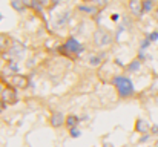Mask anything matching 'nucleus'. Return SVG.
<instances>
[{"label":"nucleus","instance_id":"6e6552de","mask_svg":"<svg viewBox=\"0 0 158 147\" xmlns=\"http://www.w3.org/2000/svg\"><path fill=\"white\" fill-rule=\"evenodd\" d=\"M11 46V39L6 34H0V49H8Z\"/></svg>","mask_w":158,"mask_h":147},{"label":"nucleus","instance_id":"f257e3e1","mask_svg":"<svg viewBox=\"0 0 158 147\" xmlns=\"http://www.w3.org/2000/svg\"><path fill=\"white\" fill-rule=\"evenodd\" d=\"M114 86L117 88L118 95L121 98H127L134 94V86H132L131 80L126 78V77H115L114 78Z\"/></svg>","mask_w":158,"mask_h":147},{"label":"nucleus","instance_id":"4468645a","mask_svg":"<svg viewBox=\"0 0 158 147\" xmlns=\"http://www.w3.org/2000/svg\"><path fill=\"white\" fill-rule=\"evenodd\" d=\"M35 3H37V0H23V5H25V8H32Z\"/></svg>","mask_w":158,"mask_h":147},{"label":"nucleus","instance_id":"7ed1b4c3","mask_svg":"<svg viewBox=\"0 0 158 147\" xmlns=\"http://www.w3.org/2000/svg\"><path fill=\"white\" fill-rule=\"evenodd\" d=\"M129 11L132 12L134 17H140L144 12L143 0H129Z\"/></svg>","mask_w":158,"mask_h":147},{"label":"nucleus","instance_id":"39448f33","mask_svg":"<svg viewBox=\"0 0 158 147\" xmlns=\"http://www.w3.org/2000/svg\"><path fill=\"white\" fill-rule=\"evenodd\" d=\"M11 81H12V84L17 86V88H26V86H28V78L23 77V75H14Z\"/></svg>","mask_w":158,"mask_h":147},{"label":"nucleus","instance_id":"aec40b11","mask_svg":"<svg viewBox=\"0 0 158 147\" xmlns=\"http://www.w3.org/2000/svg\"><path fill=\"white\" fill-rule=\"evenodd\" d=\"M86 2H91V0H86Z\"/></svg>","mask_w":158,"mask_h":147},{"label":"nucleus","instance_id":"412c9836","mask_svg":"<svg viewBox=\"0 0 158 147\" xmlns=\"http://www.w3.org/2000/svg\"><path fill=\"white\" fill-rule=\"evenodd\" d=\"M152 2H155V0H152Z\"/></svg>","mask_w":158,"mask_h":147},{"label":"nucleus","instance_id":"423d86ee","mask_svg":"<svg viewBox=\"0 0 158 147\" xmlns=\"http://www.w3.org/2000/svg\"><path fill=\"white\" fill-rule=\"evenodd\" d=\"M51 123H52L54 127H60L63 123H64V116L61 112H54L52 116H51Z\"/></svg>","mask_w":158,"mask_h":147},{"label":"nucleus","instance_id":"20e7f679","mask_svg":"<svg viewBox=\"0 0 158 147\" xmlns=\"http://www.w3.org/2000/svg\"><path fill=\"white\" fill-rule=\"evenodd\" d=\"M64 48L68 49L69 52H72V54H80V52H81V45H80L75 39H72V37L64 43Z\"/></svg>","mask_w":158,"mask_h":147},{"label":"nucleus","instance_id":"1a4fd4ad","mask_svg":"<svg viewBox=\"0 0 158 147\" xmlns=\"http://www.w3.org/2000/svg\"><path fill=\"white\" fill-rule=\"evenodd\" d=\"M77 123H78V118L74 116V115H69V116L66 118V126H68V127H74Z\"/></svg>","mask_w":158,"mask_h":147},{"label":"nucleus","instance_id":"2eb2a0df","mask_svg":"<svg viewBox=\"0 0 158 147\" xmlns=\"http://www.w3.org/2000/svg\"><path fill=\"white\" fill-rule=\"evenodd\" d=\"M91 2H95L98 6H106L107 5V0H91Z\"/></svg>","mask_w":158,"mask_h":147},{"label":"nucleus","instance_id":"6ab92c4d","mask_svg":"<svg viewBox=\"0 0 158 147\" xmlns=\"http://www.w3.org/2000/svg\"><path fill=\"white\" fill-rule=\"evenodd\" d=\"M105 147H114V146H110V144H106V146Z\"/></svg>","mask_w":158,"mask_h":147},{"label":"nucleus","instance_id":"a211bd4d","mask_svg":"<svg viewBox=\"0 0 158 147\" xmlns=\"http://www.w3.org/2000/svg\"><path fill=\"white\" fill-rule=\"evenodd\" d=\"M71 133H72V137H74V138L80 137V132H78V130H71Z\"/></svg>","mask_w":158,"mask_h":147},{"label":"nucleus","instance_id":"f3484780","mask_svg":"<svg viewBox=\"0 0 158 147\" xmlns=\"http://www.w3.org/2000/svg\"><path fill=\"white\" fill-rule=\"evenodd\" d=\"M138 67H140V63L138 61H134L132 66H131V69H138Z\"/></svg>","mask_w":158,"mask_h":147},{"label":"nucleus","instance_id":"dca6fc26","mask_svg":"<svg viewBox=\"0 0 158 147\" xmlns=\"http://www.w3.org/2000/svg\"><path fill=\"white\" fill-rule=\"evenodd\" d=\"M37 2L40 3V6H48L51 3V0H37Z\"/></svg>","mask_w":158,"mask_h":147},{"label":"nucleus","instance_id":"ddd939ff","mask_svg":"<svg viewBox=\"0 0 158 147\" xmlns=\"http://www.w3.org/2000/svg\"><path fill=\"white\" fill-rule=\"evenodd\" d=\"M80 11H86L88 14H95V8H92V6H80Z\"/></svg>","mask_w":158,"mask_h":147},{"label":"nucleus","instance_id":"9b49d317","mask_svg":"<svg viewBox=\"0 0 158 147\" xmlns=\"http://www.w3.org/2000/svg\"><path fill=\"white\" fill-rule=\"evenodd\" d=\"M100 63H102V57H98V55L89 57V64H91V66H98Z\"/></svg>","mask_w":158,"mask_h":147},{"label":"nucleus","instance_id":"0eeeda50","mask_svg":"<svg viewBox=\"0 0 158 147\" xmlns=\"http://www.w3.org/2000/svg\"><path fill=\"white\" fill-rule=\"evenodd\" d=\"M2 97H3V100H5V101H9V103L15 101V98H17V97H15V92H14L12 89H5Z\"/></svg>","mask_w":158,"mask_h":147},{"label":"nucleus","instance_id":"9d476101","mask_svg":"<svg viewBox=\"0 0 158 147\" xmlns=\"http://www.w3.org/2000/svg\"><path fill=\"white\" fill-rule=\"evenodd\" d=\"M11 5H12V8H15L17 11H23V8H25L23 0H11Z\"/></svg>","mask_w":158,"mask_h":147},{"label":"nucleus","instance_id":"f8f14e48","mask_svg":"<svg viewBox=\"0 0 158 147\" xmlns=\"http://www.w3.org/2000/svg\"><path fill=\"white\" fill-rule=\"evenodd\" d=\"M143 6H144V12H151L154 3H152V0H144V2H143Z\"/></svg>","mask_w":158,"mask_h":147},{"label":"nucleus","instance_id":"f03ea898","mask_svg":"<svg viewBox=\"0 0 158 147\" xmlns=\"http://www.w3.org/2000/svg\"><path fill=\"white\" fill-rule=\"evenodd\" d=\"M94 43H95L97 46H100V48L107 46V45L112 43V35H110L106 29H97V31L94 32Z\"/></svg>","mask_w":158,"mask_h":147}]
</instances>
